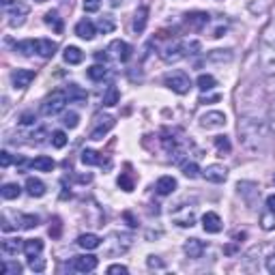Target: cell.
Instances as JSON below:
<instances>
[{"mask_svg": "<svg viewBox=\"0 0 275 275\" xmlns=\"http://www.w3.org/2000/svg\"><path fill=\"white\" fill-rule=\"evenodd\" d=\"M112 129H114V119H112V116H108V114L97 116V123H95L93 132H90V140H95V142L103 140V136H108Z\"/></svg>", "mask_w": 275, "mask_h": 275, "instance_id": "52a82bcc", "label": "cell"}, {"mask_svg": "<svg viewBox=\"0 0 275 275\" xmlns=\"http://www.w3.org/2000/svg\"><path fill=\"white\" fill-rule=\"evenodd\" d=\"M77 121H80V116H77L75 112H67V114L63 116V125H65V127H69V129L77 127Z\"/></svg>", "mask_w": 275, "mask_h": 275, "instance_id": "c3c4849f", "label": "cell"}, {"mask_svg": "<svg viewBox=\"0 0 275 275\" xmlns=\"http://www.w3.org/2000/svg\"><path fill=\"white\" fill-rule=\"evenodd\" d=\"M0 194H2L4 200H15V198H19V194H22V187H19L17 183H4Z\"/></svg>", "mask_w": 275, "mask_h": 275, "instance_id": "4dcf8cb0", "label": "cell"}, {"mask_svg": "<svg viewBox=\"0 0 275 275\" xmlns=\"http://www.w3.org/2000/svg\"><path fill=\"white\" fill-rule=\"evenodd\" d=\"M13 228H15V226H13L11 221L6 219V215H2V230H4V232H9V230H13Z\"/></svg>", "mask_w": 275, "mask_h": 275, "instance_id": "91938a15", "label": "cell"}, {"mask_svg": "<svg viewBox=\"0 0 275 275\" xmlns=\"http://www.w3.org/2000/svg\"><path fill=\"white\" fill-rule=\"evenodd\" d=\"M226 125V114L224 112H217V110H213V112H206L200 116V127L205 129H219Z\"/></svg>", "mask_w": 275, "mask_h": 275, "instance_id": "8fae6325", "label": "cell"}, {"mask_svg": "<svg viewBox=\"0 0 275 275\" xmlns=\"http://www.w3.org/2000/svg\"><path fill=\"white\" fill-rule=\"evenodd\" d=\"M0 166H2V168L11 166V153H9V150H2V153H0Z\"/></svg>", "mask_w": 275, "mask_h": 275, "instance_id": "db71d44e", "label": "cell"}, {"mask_svg": "<svg viewBox=\"0 0 275 275\" xmlns=\"http://www.w3.org/2000/svg\"><path fill=\"white\" fill-rule=\"evenodd\" d=\"M260 63H263V71L267 75L275 73V48L273 45L263 43V52H260Z\"/></svg>", "mask_w": 275, "mask_h": 275, "instance_id": "9a60e30c", "label": "cell"}, {"mask_svg": "<svg viewBox=\"0 0 275 275\" xmlns=\"http://www.w3.org/2000/svg\"><path fill=\"white\" fill-rule=\"evenodd\" d=\"M15 52H19V54H24V56L37 54V41H32V39H28V41H19V43H15Z\"/></svg>", "mask_w": 275, "mask_h": 275, "instance_id": "d6a6232c", "label": "cell"}, {"mask_svg": "<svg viewBox=\"0 0 275 275\" xmlns=\"http://www.w3.org/2000/svg\"><path fill=\"white\" fill-rule=\"evenodd\" d=\"M95 58H97V61H99V63H103V65H106V61H108V54H103V52H97V54H95Z\"/></svg>", "mask_w": 275, "mask_h": 275, "instance_id": "be15d7a7", "label": "cell"}, {"mask_svg": "<svg viewBox=\"0 0 275 275\" xmlns=\"http://www.w3.org/2000/svg\"><path fill=\"white\" fill-rule=\"evenodd\" d=\"M215 146H217L219 155H228L232 150V144H230V140H228L226 136H215Z\"/></svg>", "mask_w": 275, "mask_h": 275, "instance_id": "f35d334b", "label": "cell"}, {"mask_svg": "<svg viewBox=\"0 0 275 275\" xmlns=\"http://www.w3.org/2000/svg\"><path fill=\"white\" fill-rule=\"evenodd\" d=\"M97 28H99L103 35H108V32H112V30L116 28V22H114V19L110 17V15H103L99 22H97Z\"/></svg>", "mask_w": 275, "mask_h": 275, "instance_id": "ab89813d", "label": "cell"}, {"mask_svg": "<svg viewBox=\"0 0 275 275\" xmlns=\"http://www.w3.org/2000/svg\"><path fill=\"white\" fill-rule=\"evenodd\" d=\"M108 273L110 275H127L129 269L125 265H112V267H108Z\"/></svg>", "mask_w": 275, "mask_h": 275, "instance_id": "816d5d0a", "label": "cell"}, {"mask_svg": "<svg viewBox=\"0 0 275 275\" xmlns=\"http://www.w3.org/2000/svg\"><path fill=\"white\" fill-rule=\"evenodd\" d=\"M159 54H161L163 63H179V61H183V58L187 56V45L183 41H172V43H168Z\"/></svg>", "mask_w": 275, "mask_h": 275, "instance_id": "5b68a950", "label": "cell"}, {"mask_svg": "<svg viewBox=\"0 0 275 275\" xmlns=\"http://www.w3.org/2000/svg\"><path fill=\"white\" fill-rule=\"evenodd\" d=\"M65 93H67V99L69 103H82L86 101V90H84L82 86H77V84H69L67 88H65Z\"/></svg>", "mask_w": 275, "mask_h": 275, "instance_id": "603a6c76", "label": "cell"}, {"mask_svg": "<svg viewBox=\"0 0 275 275\" xmlns=\"http://www.w3.org/2000/svg\"><path fill=\"white\" fill-rule=\"evenodd\" d=\"M267 271L275 275V250H273V254H271V256L267 258Z\"/></svg>", "mask_w": 275, "mask_h": 275, "instance_id": "6f0895ef", "label": "cell"}, {"mask_svg": "<svg viewBox=\"0 0 275 275\" xmlns=\"http://www.w3.org/2000/svg\"><path fill=\"white\" fill-rule=\"evenodd\" d=\"M28 4L26 2H13L6 6V17H9V24L15 28V26H22L26 22V15H28Z\"/></svg>", "mask_w": 275, "mask_h": 275, "instance_id": "8992f818", "label": "cell"}, {"mask_svg": "<svg viewBox=\"0 0 275 275\" xmlns=\"http://www.w3.org/2000/svg\"><path fill=\"white\" fill-rule=\"evenodd\" d=\"M260 226H263V230H267V232L275 230V211H267L260 215Z\"/></svg>", "mask_w": 275, "mask_h": 275, "instance_id": "8d00e7d4", "label": "cell"}, {"mask_svg": "<svg viewBox=\"0 0 275 275\" xmlns=\"http://www.w3.org/2000/svg\"><path fill=\"white\" fill-rule=\"evenodd\" d=\"M263 43L275 48V19H271V22L267 24V28L263 30Z\"/></svg>", "mask_w": 275, "mask_h": 275, "instance_id": "74e56055", "label": "cell"}, {"mask_svg": "<svg viewBox=\"0 0 275 275\" xmlns=\"http://www.w3.org/2000/svg\"><path fill=\"white\" fill-rule=\"evenodd\" d=\"M99 6H101V0H84V11L86 13L99 11Z\"/></svg>", "mask_w": 275, "mask_h": 275, "instance_id": "f907efd6", "label": "cell"}, {"mask_svg": "<svg viewBox=\"0 0 275 275\" xmlns=\"http://www.w3.org/2000/svg\"><path fill=\"white\" fill-rule=\"evenodd\" d=\"M119 101H121V90L116 88V86H108V90L103 93V106L112 108V106H116Z\"/></svg>", "mask_w": 275, "mask_h": 275, "instance_id": "1f68e13d", "label": "cell"}, {"mask_svg": "<svg viewBox=\"0 0 275 275\" xmlns=\"http://www.w3.org/2000/svg\"><path fill=\"white\" fill-rule=\"evenodd\" d=\"M77 245L82 247V250H97V247L101 245V239L97 237V234H93V232H88V234H80L77 237Z\"/></svg>", "mask_w": 275, "mask_h": 275, "instance_id": "484cf974", "label": "cell"}, {"mask_svg": "<svg viewBox=\"0 0 275 275\" xmlns=\"http://www.w3.org/2000/svg\"><path fill=\"white\" fill-rule=\"evenodd\" d=\"M269 129L275 134V99L271 103V110H269Z\"/></svg>", "mask_w": 275, "mask_h": 275, "instance_id": "9f6ffc18", "label": "cell"}, {"mask_svg": "<svg viewBox=\"0 0 275 275\" xmlns=\"http://www.w3.org/2000/svg\"><path fill=\"white\" fill-rule=\"evenodd\" d=\"M198 88L200 90H213L215 88V77L213 75H208V73H202L200 77H198Z\"/></svg>", "mask_w": 275, "mask_h": 275, "instance_id": "60d3db41", "label": "cell"}, {"mask_svg": "<svg viewBox=\"0 0 275 275\" xmlns=\"http://www.w3.org/2000/svg\"><path fill=\"white\" fill-rule=\"evenodd\" d=\"M97 265H99V260H97V256H93V254H84V256H75L73 263H71V267H73V271L77 273H90L97 269Z\"/></svg>", "mask_w": 275, "mask_h": 275, "instance_id": "ba28073f", "label": "cell"}, {"mask_svg": "<svg viewBox=\"0 0 275 275\" xmlns=\"http://www.w3.org/2000/svg\"><path fill=\"white\" fill-rule=\"evenodd\" d=\"M77 181H80V183H90V181H93V174H82Z\"/></svg>", "mask_w": 275, "mask_h": 275, "instance_id": "e7e4bbea", "label": "cell"}, {"mask_svg": "<svg viewBox=\"0 0 275 275\" xmlns=\"http://www.w3.org/2000/svg\"><path fill=\"white\" fill-rule=\"evenodd\" d=\"M86 73H88V77L93 82H101L103 77L108 75V67H106V65H93V67H88Z\"/></svg>", "mask_w": 275, "mask_h": 275, "instance_id": "836d02e7", "label": "cell"}, {"mask_svg": "<svg viewBox=\"0 0 275 275\" xmlns=\"http://www.w3.org/2000/svg\"><path fill=\"white\" fill-rule=\"evenodd\" d=\"M183 174L187 176V179H196V176L200 174V168L196 161H185L183 163Z\"/></svg>", "mask_w": 275, "mask_h": 275, "instance_id": "f6af8a7d", "label": "cell"}, {"mask_svg": "<svg viewBox=\"0 0 275 275\" xmlns=\"http://www.w3.org/2000/svg\"><path fill=\"white\" fill-rule=\"evenodd\" d=\"M267 206H269V211H275V194H271L267 198Z\"/></svg>", "mask_w": 275, "mask_h": 275, "instance_id": "94428289", "label": "cell"}, {"mask_svg": "<svg viewBox=\"0 0 275 275\" xmlns=\"http://www.w3.org/2000/svg\"><path fill=\"white\" fill-rule=\"evenodd\" d=\"M61 230H63L61 219L54 217V219H52V226H50V237H52V239H58V237H61Z\"/></svg>", "mask_w": 275, "mask_h": 275, "instance_id": "681fc988", "label": "cell"}, {"mask_svg": "<svg viewBox=\"0 0 275 275\" xmlns=\"http://www.w3.org/2000/svg\"><path fill=\"white\" fill-rule=\"evenodd\" d=\"M32 80H35V71H32V69H15V71L11 73L13 88H17V90L28 88Z\"/></svg>", "mask_w": 275, "mask_h": 275, "instance_id": "9c48e42d", "label": "cell"}, {"mask_svg": "<svg viewBox=\"0 0 275 275\" xmlns=\"http://www.w3.org/2000/svg\"><path fill=\"white\" fill-rule=\"evenodd\" d=\"M43 19H45V24L54 28V32H63V19L58 17V11H48Z\"/></svg>", "mask_w": 275, "mask_h": 275, "instance_id": "e575fe53", "label": "cell"}, {"mask_svg": "<svg viewBox=\"0 0 275 275\" xmlns=\"http://www.w3.org/2000/svg\"><path fill=\"white\" fill-rule=\"evenodd\" d=\"M43 136H45V129H39L37 134H32V138H37L35 142H43Z\"/></svg>", "mask_w": 275, "mask_h": 275, "instance_id": "6125c7cd", "label": "cell"}, {"mask_svg": "<svg viewBox=\"0 0 275 275\" xmlns=\"http://www.w3.org/2000/svg\"><path fill=\"white\" fill-rule=\"evenodd\" d=\"M35 2H45V0H35Z\"/></svg>", "mask_w": 275, "mask_h": 275, "instance_id": "03108f58", "label": "cell"}, {"mask_svg": "<svg viewBox=\"0 0 275 275\" xmlns=\"http://www.w3.org/2000/svg\"><path fill=\"white\" fill-rule=\"evenodd\" d=\"M67 142H69V138L65 132H54L52 134V146L54 148H65L67 146Z\"/></svg>", "mask_w": 275, "mask_h": 275, "instance_id": "ee69618b", "label": "cell"}, {"mask_svg": "<svg viewBox=\"0 0 275 275\" xmlns=\"http://www.w3.org/2000/svg\"><path fill=\"white\" fill-rule=\"evenodd\" d=\"M67 103H69L67 93H65V90H54V93L48 95L43 99V103H41V114L43 116H56V114L63 112Z\"/></svg>", "mask_w": 275, "mask_h": 275, "instance_id": "3957f363", "label": "cell"}, {"mask_svg": "<svg viewBox=\"0 0 275 275\" xmlns=\"http://www.w3.org/2000/svg\"><path fill=\"white\" fill-rule=\"evenodd\" d=\"M237 189H239V194H243L247 200H250V194H260V189H258V185H254V183H239L237 185Z\"/></svg>", "mask_w": 275, "mask_h": 275, "instance_id": "7bdbcfd3", "label": "cell"}, {"mask_svg": "<svg viewBox=\"0 0 275 275\" xmlns=\"http://www.w3.org/2000/svg\"><path fill=\"white\" fill-rule=\"evenodd\" d=\"M123 217H125V221L129 224V228H138V219L134 217L132 211H125V213H123Z\"/></svg>", "mask_w": 275, "mask_h": 275, "instance_id": "11a10c76", "label": "cell"}, {"mask_svg": "<svg viewBox=\"0 0 275 275\" xmlns=\"http://www.w3.org/2000/svg\"><path fill=\"white\" fill-rule=\"evenodd\" d=\"M163 84L176 95H187L189 88H192V80H189V75L183 73V71H172V73H168L163 77Z\"/></svg>", "mask_w": 275, "mask_h": 275, "instance_id": "277c9868", "label": "cell"}, {"mask_svg": "<svg viewBox=\"0 0 275 275\" xmlns=\"http://www.w3.org/2000/svg\"><path fill=\"white\" fill-rule=\"evenodd\" d=\"M119 187L123 189V192H134V187H136L134 174H132V172H123V174L119 176Z\"/></svg>", "mask_w": 275, "mask_h": 275, "instance_id": "d590c367", "label": "cell"}, {"mask_svg": "<svg viewBox=\"0 0 275 275\" xmlns=\"http://www.w3.org/2000/svg\"><path fill=\"white\" fill-rule=\"evenodd\" d=\"M95 32H97V26L90 22V19H80V22L75 24V35L84 39V41H93Z\"/></svg>", "mask_w": 275, "mask_h": 275, "instance_id": "ac0fdd59", "label": "cell"}, {"mask_svg": "<svg viewBox=\"0 0 275 275\" xmlns=\"http://www.w3.org/2000/svg\"><path fill=\"white\" fill-rule=\"evenodd\" d=\"M202 228H205V232H208V234H217V232H221V228H224V221H221L217 213L208 211L202 215Z\"/></svg>", "mask_w": 275, "mask_h": 275, "instance_id": "2e32d148", "label": "cell"}, {"mask_svg": "<svg viewBox=\"0 0 275 275\" xmlns=\"http://www.w3.org/2000/svg\"><path fill=\"white\" fill-rule=\"evenodd\" d=\"M41 252H43V241L41 239H28V241H24V254L28 258L39 256Z\"/></svg>", "mask_w": 275, "mask_h": 275, "instance_id": "83f0119b", "label": "cell"}, {"mask_svg": "<svg viewBox=\"0 0 275 275\" xmlns=\"http://www.w3.org/2000/svg\"><path fill=\"white\" fill-rule=\"evenodd\" d=\"M19 250H24L22 239H4L2 241V254L4 256H15Z\"/></svg>", "mask_w": 275, "mask_h": 275, "instance_id": "f1b7e54d", "label": "cell"}, {"mask_svg": "<svg viewBox=\"0 0 275 275\" xmlns=\"http://www.w3.org/2000/svg\"><path fill=\"white\" fill-rule=\"evenodd\" d=\"M134 243V237L127 232H112L106 241V254L108 256H123Z\"/></svg>", "mask_w": 275, "mask_h": 275, "instance_id": "7a4b0ae2", "label": "cell"}, {"mask_svg": "<svg viewBox=\"0 0 275 275\" xmlns=\"http://www.w3.org/2000/svg\"><path fill=\"white\" fill-rule=\"evenodd\" d=\"M30 168H35L37 172H52V170L56 168V161L52 159V157H48V155H39V157H35V159L30 161Z\"/></svg>", "mask_w": 275, "mask_h": 275, "instance_id": "ffe728a7", "label": "cell"}, {"mask_svg": "<svg viewBox=\"0 0 275 275\" xmlns=\"http://www.w3.org/2000/svg\"><path fill=\"white\" fill-rule=\"evenodd\" d=\"M63 58L67 65H80L84 61V52L80 48H75V45H67L63 52Z\"/></svg>", "mask_w": 275, "mask_h": 275, "instance_id": "cb8c5ba5", "label": "cell"}, {"mask_svg": "<svg viewBox=\"0 0 275 275\" xmlns=\"http://www.w3.org/2000/svg\"><path fill=\"white\" fill-rule=\"evenodd\" d=\"M82 163L84 166H103V157L97 153V150H90V148H84L82 150Z\"/></svg>", "mask_w": 275, "mask_h": 275, "instance_id": "4316f807", "label": "cell"}, {"mask_svg": "<svg viewBox=\"0 0 275 275\" xmlns=\"http://www.w3.org/2000/svg\"><path fill=\"white\" fill-rule=\"evenodd\" d=\"M37 119H35V114H30V112H26L24 116H22V125H32Z\"/></svg>", "mask_w": 275, "mask_h": 275, "instance_id": "680465c9", "label": "cell"}, {"mask_svg": "<svg viewBox=\"0 0 275 275\" xmlns=\"http://www.w3.org/2000/svg\"><path fill=\"white\" fill-rule=\"evenodd\" d=\"M58 45L52 39H37V54L41 58H52L56 54Z\"/></svg>", "mask_w": 275, "mask_h": 275, "instance_id": "44dd1931", "label": "cell"}, {"mask_svg": "<svg viewBox=\"0 0 275 275\" xmlns=\"http://www.w3.org/2000/svg\"><path fill=\"white\" fill-rule=\"evenodd\" d=\"M172 224H176L179 228H192L196 224V213L194 208H179L176 213H172Z\"/></svg>", "mask_w": 275, "mask_h": 275, "instance_id": "5bb4252c", "label": "cell"}, {"mask_svg": "<svg viewBox=\"0 0 275 275\" xmlns=\"http://www.w3.org/2000/svg\"><path fill=\"white\" fill-rule=\"evenodd\" d=\"M26 192H28L30 198H41V196H45L43 181L35 179V176H28V179H26Z\"/></svg>", "mask_w": 275, "mask_h": 275, "instance_id": "7402d4cb", "label": "cell"}, {"mask_svg": "<svg viewBox=\"0 0 275 275\" xmlns=\"http://www.w3.org/2000/svg\"><path fill=\"white\" fill-rule=\"evenodd\" d=\"M2 273L4 275H19V273H22V265L13 263V260H4V263H2Z\"/></svg>", "mask_w": 275, "mask_h": 275, "instance_id": "bcb514c9", "label": "cell"}, {"mask_svg": "<svg viewBox=\"0 0 275 275\" xmlns=\"http://www.w3.org/2000/svg\"><path fill=\"white\" fill-rule=\"evenodd\" d=\"M183 250H185L187 258L198 260V258H202V254H205L206 245H205V241H200V239H187L185 245H183Z\"/></svg>", "mask_w": 275, "mask_h": 275, "instance_id": "e0dca14e", "label": "cell"}, {"mask_svg": "<svg viewBox=\"0 0 275 275\" xmlns=\"http://www.w3.org/2000/svg\"><path fill=\"white\" fill-rule=\"evenodd\" d=\"M155 189H157V194H159V196H170L176 189V179H174V176H161V179L157 181Z\"/></svg>", "mask_w": 275, "mask_h": 275, "instance_id": "d4e9b609", "label": "cell"}, {"mask_svg": "<svg viewBox=\"0 0 275 275\" xmlns=\"http://www.w3.org/2000/svg\"><path fill=\"white\" fill-rule=\"evenodd\" d=\"M211 22V15L208 13H205V11H192V13H187L185 15V24H187V28L189 30H202L205 26Z\"/></svg>", "mask_w": 275, "mask_h": 275, "instance_id": "30bf717a", "label": "cell"}, {"mask_svg": "<svg viewBox=\"0 0 275 275\" xmlns=\"http://www.w3.org/2000/svg\"><path fill=\"white\" fill-rule=\"evenodd\" d=\"M19 226H22L24 230H32V228L39 226V217L37 215H22V217H19Z\"/></svg>", "mask_w": 275, "mask_h": 275, "instance_id": "b9f144b4", "label": "cell"}, {"mask_svg": "<svg viewBox=\"0 0 275 275\" xmlns=\"http://www.w3.org/2000/svg\"><path fill=\"white\" fill-rule=\"evenodd\" d=\"M206 58L211 63H230L234 54H232V50H213V52H208Z\"/></svg>", "mask_w": 275, "mask_h": 275, "instance_id": "f546056e", "label": "cell"}, {"mask_svg": "<svg viewBox=\"0 0 275 275\" xmlns=\"http://www.w3.org/2000/svg\"><path fill=\"white\" fill-rule=\"evenodd\" d=\"M202 176L208 181V183H224L228 179V170L221 166V163H211L202 170Z\"/></svg>", "mask_w": 275, "mask_h": 275, "instance_id": "7c38bea8", "label": "cell"}, {"mask_svg": "<svg viewBox=\"0 0 275 275\" xmlns=\"http://www.w3.org/2000/svg\"><path fill=\"white\" fill-rule=\"evenodd\" d=\"M146 265L150 267V269H163V263L157 256H148V260H146Z\"/></svg>", "mask_w": 275, "mask_h": 275, "instance_id": "f5cc1de1", "label": "cell"}, {"mask_svg": "<svg viewBox=\"0 0 275 275\" xmlns=\"http://www.w3.org/2000/svg\"><path fill=\"white\" fill-rule=\"evenodd\" d=\"M146 22H148V9L146 6H138L134 13V32L136 35H142L144 28H146Z\"/></svg>", "mask_w": 275, "mask_h": 275, "instance_id": "d6986e66", "label": "cell"}, {"mask_svg": "<svg viewBox=\"0 0 275 275\" xmlns=\"http://www.w3.org/2000/svg\"><path fill=\"white\" fill-rule=\"evenodd\" d=\"M239 140L243 144V148L247 153L256 155L265 144V138H267V125L265 121L260 119H254V116H241L239 119Z\"/></svg>", "mask_w": 275, "mask_h": 275, "instance_id": "6da1fadb", "label": "cell"}, {"mask_svg": "<svg viewBox=\"0 0 275 275\" xmlns=\"http://www.w3.org/2000/svg\"><path fill=\"white\" fill-rule=\"evenodd\" d=\"M28 267L37 273H43L45 271V260L39 258V256H32V258H28Z\"/></svg>", "mask_w": 275, "mask_h": 275, "instance_id": "7dc6e473", "label": "cell"}, {"mask_svg": "<svg viewBox=\"0 0 275 275\" xmlns=\"http://www.w3.org/2000/svg\"><path fill=\"white\" fill-rule=\"evenodd\" d=\"M108 50L112 52V56L116 58V61H121V63H127L129 58H132V45L121 41V39H114V41L110 43Z\"/></svg>", "mask_w": 275, "mask_h": 275, "instance_id": "4fadbf2b", "label": "cell"}]
</instances>
